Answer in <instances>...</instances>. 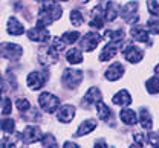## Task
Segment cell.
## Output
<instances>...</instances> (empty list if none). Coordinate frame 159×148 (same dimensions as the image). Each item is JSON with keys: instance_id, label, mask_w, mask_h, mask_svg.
Masks as SVG:
<instances>
[{"instance_id": "9", "label": "cell", "mask_w": 159, "mask_h": 148, "mask_svg": "<svg viewBox=\"0 0 159 148\" xmlns=\"http://www.w3.org/2000/svg\"><path fill=\"white\" fill-rule=\"evenodd\" d=\"M28 37L32 41H48L49 40V31L46 29V26H35L32 29L28 31Z\"/></svg>"}, {"instance_id": "26", "label": "cell", "mask_w": 159, "mask_h": 148, "mask_svg": "<svg viewBox=\"0 0 159 148\" xmlns=\"http://www.w3.org/2000/svg\"><path fill=\"white\" fill-rule=\"evenodd\" d=\"M0 128H2L5 133L11 134V133H14V130H16V122H14L12 119H0Z\"/></svg>"}, {"instance_id": "21", "label": "cell", "mask_w": 159, "mask_h": 148, "mask_svg": "<svg viewBox=\"0 0 159 148\" xmlns=\"http://www.w3.org/2000/svg\"><path fill=\"white\" fill-rule=\"evenodd\" d=\"M139 121H141V125H142V128H145V130H150V128L153 127L152 116H150L148 110H145V108H142V110L139 111Z\"/></svg>"}, {"instance_id": "25", "label": "cell", "mask_w": 159, "mask_h": 148, "mask_svg": "<svg viewBox=\"0 0 159 148\" xmlns=\"http://www.w3.org/2000/svg\"><path fill=\"white\" fill-rule=\"evenodd\" d=\"M80 38V32L77 31H69V32H64L61 35V41L64 44H74Z\"/></svg>"}, {"instance_id": "17", "label": "cell", "mask_w": 159, "mask_h": 148, "mask_svg": "<svg viewBox=\"0 0 159 148\" xmlns=\"http://www.w3.org/2000/svg\"><path fill=\"white\" fill-rule=\"evenodd\" d=\"M113 104H116V106H129L130 102H132V96H130V93L127 92V90H119L118 93L113 96Z\"/></svg>"}, {"instance_id": "30", "label": "cell", "mask_w": 159, "mask_h": 148, "mask_svg": "<svg viewBox=\"0 0 159 148\" xmlns=\"http://www.w3.org/2000/svg\"><path fill=\"white\" fill-rule=\"evenodd\" d=\"M147 6H148L150 14H153V15L159 17V3L156 2V0H148V2H147Z\"/></svg>"}, {"instance_id": "18", "label": "cell", "mask_w": 159, "mask_h": 148, "mask_svg": "<svg viewBox=\"0 0 159 148\" xmlns=\"http://www.w3.org/2000/svg\"><path fill=\"white\" fill-rule=\"evenodd\" d=\"M119 118H121V121H122L124 124H127V125H135V124H136V115H135V111L130 110V108L121 110Z\"/></svg>"}, {"instance_id": "40", "label": "cell", "mask_w": 159, "mask_h": 148, "mask_svg": "<svg viewBox=\"0 0 159 148\" xmlns=\"http://www.w3.org/2000/svg\"><path fill=\"white\" fill-rule=\"evenodd\" d=\"M37 2H44V0H37Z\"/></svg>"}, {"instance_id": "13", "label": "cell", "mask_w": 159, "mask_h": 148, "mask_svg": "<svg viewBox=\"0 0 159 148\" xmlns=\"http://www.w3.org/2000/svg\"><path fill=\"white\" fill-rule=\"evenodd\" d=\"M6 29H8V34H11V35H21V34H25V28H23V24L20 23L16 17H9V20H8V24H6Z\"/></svg>"}, {"instance_id": "19", "label": "cell", "mask_w": 159, "mask_h": 148, "mask_svg": "<svg viewBox=\"0 0 159 148\" xmlns=\"http://www.w3.org/2000/svg\"><path fill=\"white\" fill-rule=\"evenodd\" d=\"M95 127H97V122H95L93 119H90V121H84V122L78 127L77 133H75V136H77V137H81V136H84V134H89L92 130H95Z\"/></svg>"}, {"instance_id": "5", "label": "cell", "mask_w": 159, "mask_h": 148, "mask_svg": "<svg viewBox=\"0 0 159 148\" xmlns=\"http://www.w3.org/2000/svg\"><path fill=\"white\" fill-rule=\"evenodd\" d=\"M21 141L25 144H34L37 141H41V130L39 127H34V125H28V127L23 130V133L20 134Z\"/></svg>"}, {"instance_id": "1", "label": "cell", "mask_w": 159, "mask_h": 148, "mask_svg": "<svg viewBox=\"0 0 159 148\" xmlns=\"http://www.w3.org/2000/svg\"><path fill=\"white\" fill-rule=\"evenodd\" d=\"M23 54V49L14 43H2L0 44V57L8 58L11 61H17Z\"/></svg>"}, {"instance_id": "35", "label": "cell", "mask_w": 159, "mask_h": 148, "mask_svg": "<svg viewBox=\"0 0 159 148\" xmlns=\"http://www.w3.org/2000/svg\"><path fill=\"white\" fill-rule=\"evenodd\" d=\"M93 148H107V144H106L104 141H98V142L95 144V147Z\"/></svg>"}, {"instance_id": "4", "label": "cell", "mask_w": 159, "mask_h": 148, "mask_svg": "<svg viewBox=\"0 0 159 148\" xmlns=\"http://www.w3.org/2000/svg\"><path fill=\"white\" fill-rule=\"evenodd\" d=\"M138 2H130L121 9L122 19L127 21L129 24H135L138 21Z\"/></svg>"}, {"instance_id": "11", "label": "cell", "mask_w": 159, "mask_h": 148, "mask_svg": "<svg viewBox=\"0 0 159 148\" xmlns=\"http://www.w3.org/2000/svg\"><path fill=\"white\" fill-rule=\"evenodd\" d=\"M124 73V66L121 63H113L107 70H106V78L109 81H116Z\"/></svg>"}, {"instance_id": "32", "label": "cell", "mask_w": 159, "mask_h": 148, "mask_svg": "<svg viewBox=\"0 0 159 148\" xmlns=\"http://www.w3.org/2000/svg\"><path fill=\"white\" fill-rule=\"evenodd\" d=\"M148 142L152 144L153 148H159V134H156V133H150V134H148Z\"/></svg>"}, {"instance_id": "10", "label": "cell", "mask_w": 159, "mask_h": 148, "mask_svg": "<svg viewBox=\"0 0 159 148\" xmlns=\"http://www.w3.org/2000/svg\"><path fill=\"white\" fill-rule=\"evenodd\" d=\"M116 54H118V43L110 41L109 44H106L104 49L101 50V54H99V61H109V60H112Z\"/></svg>"}, {"instance_id": "14", "label": "cell", "mask_w": 159, "mask_h": 148, "mask_svg": "<svg viewBox=\"0 0 159 148\" xmlns=\"http://www.w3.org/2000/svg\"><path fill=\"white\" fill-rule=\"evenodd\" d=\"M130 35H132V38H133V40H136V41L148 43V44H152L150 38H148V32H147L142 26H135V28H132Z\"/></svg>"}, {"instance_id": "29", "label": "cell", "mask_w": 159, "mask_h": 148, "mask_svg": "<svg viewBox=\"0 0 159 148\" xmlns=\"http://www.w3.org/2000/svg\"><path fill=\"white\" fill-rule=\"evenodd\" d=\"M16 107H17V110H20L21 113H25V111H28L29 110V101L26 99V98H19L17 101H16Z\"/></svg>"}, {"instance_id": "39", "label": "cell", "mask_w": 159, "mask_h": 148, "mask_svg": "<svg viewBox=\"0 0 159 148\" xmlns=\"http://www.w3.org/2000/svg\"><path fill=\"white\" fill-rule=\"evenodd\" d=\"M81 2H89V0H81Z\"/></svg>"}, {"instance_id": "28", "label": "cell", "mask_w": 159, "mask_h": 148, "mask_svg": "<svg viewBox=\"0 0 159 148\" xmlns=\"http://www.w3.org/2000/svg\"><path fill=\"white\" fill-rule=\"evenodd\" d=\"M70 21H72L74 26H81L83 21H84V17H83V14H81L80 11L74 9V11L70 12Z\"/></svg>"}, {"instance_id": "31", "label": "cell", "mask_w": 159, "mask_h": 148, "mask_svg": "<svg viewBox=\"0 0 159 148\" xmlns=\"http://www.w3.org/2000/svg\"><path fill=\"white\" fill-rule=\"evenodd\" d=\"M147 24H148V29H150L153 34H159V20L150 19V20L147 21Z\"/></svg>"}, {"instance_id": "24", "label": "cell", "mask_w": 159, "mask_h": 148, "mask_svg": "<svg viewBox=\"0 0 159 148\" xmlns=\"http://www.w3.org/2000/svg\"><path fill=\"white\" fill-rule=\"evenodd\" d=\"M145 89H147V92L152 93V95L159 93V78L158 76H152V78L145 83Z\"/></svg>"}, {"instance_id": "15", "label": "cell", "mask_w": 159, "mask_h": 148, "mask_svg": "<svg viewBox=\"0 0 159 148\" xmlns=\"http://www.w3.org/2000/svg\"><path fill=\"white\" fill-rule=\"evenodd\" d=\"M101 101V92H99L98 87H90L89 90H87V93L84 95V101H83V104L84 106H89V104H95V102H98Z\"/></svg>"}, {"instance_id": "36", "label": "cell", "mask_w": 159, "mask_h": 148, "mask_svg": "<svg viewBox=\"0 0 159 148\" xmlns=\"http://www.w3.org/2000/svg\"><path fill=\"white\" fill-rule=\"evenodd\" d=\"M64 148H80L77 144H74V142H66L64 144Z\"/></svg>"}, {"instance_id": "27", "label": "cell", "mask_w": 159, "mask_h": 148, "mask_svg": "<svg viewBox=\"0 0 159 148\" xmlns=\"http://www.w3.org/2000/svg\"><path fill=\"white\" fill-rule=\"evenodd\" d=\"M41 144H43V147L44 148H58L55 137H54L52 134H49V133L44 134V136L41 137Z\"/></svg>"}, {"instance_id": "12", "label": "cell", "mask_w": 159, "mask_h": 148, "mask_svg": "<svg viewBox=\"0 0 159 148\" xmlns=\"http://www.w3.org/2000/svg\"><path fill=\"white\" fill-rule=\"evenodd\" d=\"M75 116V107L72 106H63L57 111V119L60 122H70Z\"/></svg>"}, {"instance_id": "23", "label": "cell", "mask_w": 159, "mask_h": 148, "mask_svg": "<svg viewBox=\"0 0 159 148\" xmlns=\"http://www.w3.org/2000/svg\"><path fill=\"white\" fill-rule=\"evenodd\" d=\"M97 113H98L101 121H107V119L110 118V115H112V111L109 110V107L106 106L102 101H98V102H97Z\"/></svg>"}, {"instance_id": "2", "label": "cell", "mask_w": 159, "mask_h": 148, "mask_svg": "<svg viewBox=\"0 0 159 148\" xmlns=\"http://www.w3.org/2000/svg\"><path fill=\"white\" fill-rule=\"evenodd\" d=\"M39 104L44 111L54 113L60 106V99L55 95H52V93H49V92H44V93H41L39 96Z\"/></svg>"}, {"instance_id": "6", "label": "cell", "mask_w": 159, "mask_h": 148, "mask_svg": "<svg viewBox=\"0 0 159 148\" xmlns=\"http://www.w3.org/2000/svg\"><path fill=\"white\" fill-rule=\"evenodd\" d=\"M122 55L127 61L130 63H139L144 57V52L139 49L138 46H132V44H127L124 49H122Z\"/></svg>"}, {"instance_id": "16", "label": "cell", "mask_w": 159, "mask_h": 148, "mask_svg": "<svg viewBox=\"0 0 159 148\" xmlns=\"http://www.w3.org/2000/svg\"><path fill=\"white\" fill-rule=\"evenodd\" d=\"M119 14V6L115 2H107L106 11H104V19L107 21H113Z\"/></svg>"}, {"instance_id": "41", "label": "cell", "mask_w": 159, "mask_h": 148, "mask_svg": "<svg viewBox=\"0 0 159 148\" xmlns=\"http://www.w3.org/2000/svg\"><path fill=\"white\" fill-rule=\"evenodd\" d=\"M63 2H67V0H63Z\"/></svg>"}, {"instance_id": "3", "label": "cell", "mask_w": 159, "mask_h": 148, "mask_svg": "<svg viewBox=\"0 0 159 148\" xmlns=\"http://www.w3.org/2000/svg\"><path fill=\"white\" fill-rule=\"evenodd\" d=\"M83 81V72L75 70V69H66L63 73V84L69 89L78 87Z\"/></svg>"}, {"instance_id": "7", "label": "cell", "mask_w": 159, "mask_h": 148, "mask_svg": "<svg viewBox=\"0 0 159 148\" xmlns=\"http://www.w3.org/2000/svg\"><path fill=\"white\" fill-rule=\"evenodd\" d=\"M46 80H48V75L46 73H41V72H31L28 75V78H26L28 85H29L31 90H39V89H41L44 85V83H46Z\"/></svg>"}, {"instance_id": "8", "label": "cell", "mask_w": 159, "mask_h": 148, "mask_svg": "<svg viewBox=\"0 0 159 148\" xmlns=\"http://www.w3.org/2000/svg\"><path fill=\"white\" fill-rule=\"evenodd\" d=\"M101 41V35L97 32H87L83 38H81V49L84 50H93L98 43Z\"/></svg>"}, {"instance_id": "20", "label": "cell", "mask_w": 159, "mask_h": 148, "mask_svg": "<svg viewBox=\"0 0 159 148\" xmlns=\"http://www.w3.org/2000/svg\"><path fill=\"white\" fill-rule=\"evenodd\" d=\"M66 60L70 64H80L83 61V52L80 49H69L66 52Z\"/></svg>"}, {"instance_id": "37", "label": "cell", "mask_w": 159, "mask_h": 148, "mask_svg": "<svg viewBox=\"0 0 159 148\" xmlns=\"http://www.w3.org/2000/svg\"><path fill=\"white\" fill-rule=\"evenodd\" d=\"M130 148H142V145H139V144H133V145H130Z\"/></svg>"}, {"instance_id": "33", "label": "cell", "mask_w": 159, "mask_h": 148, "mask_svg": "<svg viewBox=\"0 0 159 148\" xmlns=\"http://www.w3.org/2000/svg\"><path fill=\"white\" fill-rule=\"evenodd\" d=\"M2 113H3L5 116H8V115L11 113V99H9V98H5V102H3Z\"/></svg>"}, {"instance_id": "34", "label": "cell", "mask_w": 159, "mask_h": 148, "mask_svg": "<svg viewBox=\"0 0 159 148\" xmlns=\"http://www.w3.org/2000/svg\"><path fill=\"white\" fill-rule=\"evenodd\" d=\"M0 148H16V144L11 139H3L0 142Z\"/></svg>"}, {"instance_id": "22", "label": "cell", "mask_w": 159, "mask_h": 148, "mask_svg": "<svg viewBox=\"0 0 159 148\" xmlns=\"http://www.w3.org/2000/svg\"><path fill=\"white\" fill-rule=\"evenodd\" d=\"M104 37L109 38L112 43H118L119 44V43L124 40V31L122 29H118V31H106Z\"/></svg>"}, {"instance_id": "38", "label": "cell", "mask_w": 159, "mask_h": 148, "mask_svg": "<svg viewBox=\"0 0 159 148\" xmlns=\"http://www.w3.org/2000/svg\"><path fill=\"white\" fill-rule=\"evenodd\" d=\"M156 72H158V73H159V64H158V66H156Z\"/></svg>"}]
</instances>
